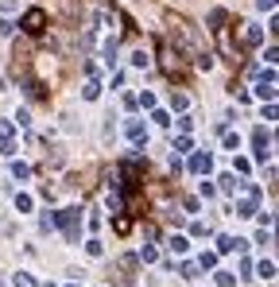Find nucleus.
<instances>
[{"label":"nucleus","instance_id":"nucleus-32","mask_svg":"<svg viewBox=\"0 0 279 287\" xmlns=\"http://www.w3.org/2000/svg\"><path fill=\"white\" fill-rule=\"evenodd\" d=\"M16 210H20V214H27V210H31V198H27V194H16Z\"/></svg>","mask_w":279,"mask_h":287},{"label":"nucleus","instance_id":"nucleus-10","mask_svg":"<svg viewBox=\"0 0 279 287\" xmlns=\"http://www.w3.org/2000/svg\"><path fill=\"white\" fill-rule=\"evenodd\" d=\"M209 163H213V159H209V152H194V155H190V163H186V167H190L194 175H206V171H209Z\"/></svg>","mask_w":279,"mask_h":287},{"label":"nucleus","instance_id":"nucleus-34","mask_svg":"<svg viewBox=\"0 0 279 287\" xmlns=\"http://www.w3.org/2000/svg\"><path fill=\"white\" fill-rule=\"evenodd\" d=\"M86 252H90V256H101V252H105V244H101V241H90V244H86Z\"/></svg>","mask_w":279,"mask_h":287},{"label":"nucleus","instance_id":"nucleus-11","mask_svg":"<svg viewBox=\"0 0 279 287\" xmlns=\"http://www.w3.org/2000/svg\"><path fill=\"white\" fill-rule=\"evenodd\" d=\"M248 241H240V237H217V252H244Z\"/></svg>","mask_w":279,"mask_h":287},{"label":"nucleus","instance_id":"nucleus-16","mask_svg":"<svg viewBox=\"0 0 279 287\" xmlns=\"http://www.w3.org/2000/svg\"><path fill=\"white\" fill-rule=\"evenodd\" d=\"M82 97H86V101H97V97H101V86H97V78H90V82H86Z\"/></svg>","mask_w":279,"mask_h":287},{"label":"nucleus","instance_id":"nucleus-14","mask_svg":"<svg viewBox=\"0 0 279 287\" xmlns=\"http://www.w3.org/2000/svg\"><path fill=\"white\" fill-rule=\"evenodd\" d=\"M128 140H132V144H143V140H147V132H143L140 120H128Z\"/></svg>","mask_w":279,"mask_h":287},{"label":"nucleus","instance_id":"nucleus-43","mask_svg":"<svg viewBox=\"0 0 279 287\" xmlns=\"http://www.w3.org/2000/svg\"><path fill=\"white\" fill-rule=\"evenodd\" d=\"M0 287H4V284H0Z\"/></svg>","mask_w":279,"mask_h":287},{"label":"nucleus","instance_id":"nucleus-19","mask_svg":"<svg viewBox=\"0 0 279 287\" xmlns=\"http://www.w3.org/2000/svg\"><path fill=\"white\" fill-rule=\"evenodd\" d=\"M186 105H190V97H186V93H175V89H171V109L186 113Z\"/></svg>","mask_w":279,"mask_h":287},{"label":"nucleus","instance_id":"nucleus-4","mask_svg":"<svg viewBox=\"0 0 279 287\" xmlns=\"http://www.w3.org/2000/svg\"><path fill=\"white\" fill-rule=\"evenodd\" d=\"M260 198H264V190H260L256 182H244V198L236 202V218H252L256 206H260Z\"/></svg>","mask_w":279,"mask_h":287},{"label":"nucleus","instance_id":"nucleus-27","mask_svg":"<svg viewBox=\"0 0 279 287\" xmlns=\"http://www.w3.org/2000/svg\"><path fill=\"white\" fill-rule=\"evenodd\" d=\"M217 182H221V190H236V186H244V182H236L232 175H221Z\"/></svg>","mask_w":279,"mask_h":287},{"label":"nucleus","instance_id":"nucleus-25","mask_svg":"<svg viewBox=\"0 0 279 287\" xmlns=\"http://www.w3.org/2000/svg\"><path fill=\"white\" fill-rule=\"evenodd\" d=\"M39 225H43L46 233H50V229H54V225H58V214H50V210H46L43 218H39Z\"/></svg>","mask_w":279,"mask_h":287},{"label":"nucleus","instance_id":"nucleus-37","mask_svg":"<svg viewBox=\"0 0 279 287\" xmlns=\"http://www.w3.org/2000/svg\"><path fill=\"white\" fill-rule=\"evenodd\" d=\"M190 128H194V120H190V116H179V132L186 136V132H190Z\"/></svg>","mask_w":279,"mask_h":287},{"label":"nucleus","instance_id":"nucleus-17","mask_svg":"<svg viewBox=\"0 0 279 287\" xmlns=\"http://www.w3.org/2000/svg\"><path fill=\"white\" fill-rule=\"evenodd\" d=\"M167 248H171V252H186V248H190V241H186L183 233H175V237L167 241Z\"/></svg>","mask_w":279,"mask_h":287},{"label":"nucleus","instance_id":"nucleus-8","mask_svg":"<svg viewBox=\"0 0 279 287\" xmlns=\"http://www.w3.org/2000/svg\"><path fill=\"white\" fill-rule=\"evenodd\" d=\"M264 43V31L256 23H240V47H260Z\"/></svg>","mask_w":279,"mask_h":287},{"label":"nucleus","instance_id":"nucleus-42","mask_svg":"<svg viewBox=\"0 0 279 287\" xmlns=\"http://www.w3.org/2000/svg\"><path fill=\"white\" fill-rule=\"evenodd\" d=\"M70 287H82V284H70Z\"/></svg>","mask_w":279,"mask_h":287},{"label":"nucleus","instance_id":"nucleus-30","mask_svg":"<svg viewBox=\"0 0 279 287\" xmlns=\"http://www.w3.org/2000/svg\"><path fill=\"white\" fill-rule=\"evenodd\" d=\"M194 144H190V136H175V152H190Z\"/></svg>","mask_w":279,"mask_h":287},{"label":"nucleus","instance_id":"nucleus-36","mask_svg":"<svg viewBox=\"0 0 279 287\" xmlns=\"http://www.w3.org/2000/svg\"><path fill=\"white\" fill-rule=\"evenodd\" d=\"M151 120H155V124H171V116H167L163 109H155V113H151Z\"/></svg>","mask_w":279,"mask_h":287},{"label":"nucleus","instance_id":"nucleus-12","mask_svg":"<svg viewBox=\"0 0 279 287\" xmlns=\"http://www.w3.org/2000/svg\"><path fill=\"white\" fill-rule=\"evenodd\" d=\"M225 23H229V12H225V8H213V12H209V31H213V35H217Z\"/></svg>","mask_w":279,"mask_h":287},{"label":"nucleus","instance_id":"nucleus-7","mask_svg":"<svg viewBox=\"0 0 279 287\" xmlns=\"http://www.w3.org/2000/svg\"><path fill=\"white\" fill-rule=\"evenodd\" d=\"M217 51H221V58H229L232 66H236V62H240V47L232 43L229 27H221V31H217Z\"/></svg>","mask_w":279,"mask_h":287},{"label":"nucleus","instance_id":"nucleus-5","mask_svg":"<svg viewBox=\"0 0 279 287\" xmlns=\"http://www.w3.org/2000/svg\"><path fill=\"white\" fill-rule=\"evenodd\" d=\"M20 27L31 35V39H39V35L46 31V12H43V8H27L23 20H20Z\"/></svg>","mask_w":279,"mask_h":287},{"label":"nucleus","instance_id":"nucleus-21","mask_svg":"<svg viewBox=\"0 0 279 287\" xmlns=\"http://www.w3.org/2000/svg\"><path fill=\"white\" fill-rule=\"evenodd\" d=\"M12 175H16V178H31V167L20 163V159H12Z\"/></svg>","mask_w":279,"mask_h":287},{"label":"nucleus","instance_id":"nucleus-31","mask_svg":"<svg viewBox=\"0 0 279 287\" xmlns=\"http://www.w3.org/2000/svg\"><path fill=\"white\" fill-rule=\"evenodd\" d=\"M198 264H202V268H213V264H217V252H202V256H198Z\"/></svg>","mask_w":279,"mask_h":287},{"label":"nucleus","instance_id":"nucleus-23","mask_svg":"<svg viewBox=\"0 0 279 287\" xmlns=\"http://www.w3.org/2000/svg\"><path fill=\"white\" fill-rule=\"evenodd\" d=\"M113 229H116V233H128V229H132V218H124V214L113 218Z\"/></svg>","mask_w":279,"mask_h":287},{"label":"nucleus","instance_id":"nucleus-3","mask_svg":"<svg viewBox=\"0 0 279 287\" xmlns=\"http://www.w3.org/2000/svg\"><path fill=\"white\" fill-rule=\"evenodd\" d=\"M58 225H62V233H66V241H70V244L82 241V210H78V206L62 210V214H58Z\"/></svg>","mask_w":279,"mask_h":287},{"label":"nucleus","instance_id":"nucleus-26","mask_svg":"<svg viewBox=\"0 0 279 287\" xmlns=\"http://www.w3.org/2000/svg\"><path fill=\"white\" fill-rule=\"evenodd\" d=\"M264 62H268V66H279V47H268V51H264Z\"/></svg>","mask_w":279,"mask_h":287},{"label":"nucleus","instance_id":"nucleus-18","mask_svg":"<svg viewBox=\"0 0 279 287\" xmlns=\"http://www.w3.org/2000/svg\"><path fill=\"white\" fill-rule=\"evenodd\" d=\"M256 276H260V280H272V276H276V264H272V260H260V264H256Z\"/></svg>","mask_w":279,"mask_h":287},{"label":"nucleus","instance_id":"nucleus-2","mask_svg":"<svg viewBox=\"0 0 279 287\" xmlns=\"http://www.w3.org/2000/svg\"><path fill=\"white\" fill-rule=\"evenodd\" d=\"M159 70L167 74V78H183V74H186V58H183V51L171 43V39H163V43H159Z\"/></svg>","mask_w":279,"mask_h":287},{"label":"nucleus","instance_id":"nucleus-20","mask_svg":"<svg viewBox=\"0 0 279 287\" xmlns=\"http://www.w3.org/2000/svg\"><path fill=\"white\" fill-rule=\"evenodd\" d=\"M12 287H39V284H35L27 272H16V276H12Z\"/></svg>","mask_w":279,"mask_h":287},{"label":"nucleus","instance_id":"nucleus-33","mask_svg":"<svg viewBox=\"0 0 279 287\" xmlns=\"http://www.w3.org/2000/svg\"><path fill=\"white\" fill-rule=\"evenodd\" d=\"M190 233H194V237H206L209 225H206V221H194V225H190Z\"/></svg>","mask_w":279,"mask_h":287},{"label":"nucleus","instance_id":"nucleus-24","mask_svg":"<svg viewBox=\"0 0 279 287\" xmlns=\"http://www.w3.org/2000/svg\"><path fill=\"white\" fill-rule=\"evenodd\" d=\"M140 260H143V264H155V260H159V252H155L151 244H143V252H140Z\"/></svg>","mask_w":279,"mask_h":287},{"label":"nucleus","instance_id":"nucleus-29","mask_svg":"<svg viewBox=\"0 0 279 287\" xmlns=\"http://www.w3.org/2000/svg\"><path fill=\"white\" fill-rule=\"evenodd\" d=\"M264 120H279V105H276V101L264 105Z\"/></svg>","mask_w":279,"mask_h":287},{"label":"nucleus","instance_id":"nucleus-39","mask_svg":"<svg viewBox=\"0 0 279 287\" xmlns=\"http://www.w3.org/2000/svg\"><path fill=\"white\" fill-rule=\"evenodd\" d=\"M12 31H16V23H12V20H0V35H12Z\"/></svg>","mask_w":279,"mask_h":287},{"label":"nucleus","instance_id":"nucleus-1","mask_svg":"<svg viewBox=\"0 0 279 287\" xmlns=\"http://www.w3.org/2000/svg\"><path fill=\"white\" fill-rule=\"evenodd\" d=\"M167 27H171V43L179 47L183 55H190L194 62L209 55V51H206V43H202V35H198V27H194L190 20H183V16H175V12H167Z\"/></svg>","mask_w":279,"mask_h":287},{"label":"nucleus","instance_id":"nucleus-28","mask_svg":"<svg viewBox=\"0 0 279 287\" xmlns=\"http://www.w3.org/2000/svg\"><path fill=\"white\" fill-rule=\"evenodd\" d=\"M232 284H236L232 272H217V287H232Z\"/></svg>","mask_w":279,"mask_h":287},{"label":"nucleus","instance_id":"nucleus-41","mask_svg":"<svg viewBox=\"0 0 279 287\" xmlns=\"http://www.w3.org/2000/svg\"><path fill=\"white\" fill-rule=\"evenodd\" d=\"M256 8H264V12H268V8H276V0H256Z\"/></svg>","mask_w":279,"mask_h":287},{"label":"nucleus","instance_id":"nucleus-9","mask_svg":"<svg viewBox=\"0 0 279 287\" xmlns=\"http://www.w3.org/2000/svg\"><path fill=\"white\" fill-rule=\"evenodd\" d=\"M12 120H0V152L4 155H16V140H12Z\"/></svg>","mask_w":279,"mask_h":287},{"label":"nucleus","instance_id":"nucleus-22","mask_svg":"<svg viewBox=\"0 0 279 287\" xmlns=\"http://www.w3.org/2000/svg\"><path fill=\"white\" fill-rule=\"evenodd\" d=\"M132 66H136V70H147V66H151V58H147L143 51H136V55H132Z\"/></svg>","mask_w":279,"mask_h":287},{"label":"nucleus","instance_id":"nucleus-40","mask_svg":"<svg viewBox=\"0 0 279 287\" xmlns=\"http://www.w3.org/2000/svg\"><path fill=\"white\" fill-rule=\"evenodd\" d=\"M268 31H272V35H279V16H272V20H268Z\"/></svg>","mask_w":279,"mask_h":287},{"label":"nucleus","instance_id":"nucleus-13","mask_svg":"<svg viewBox=\"0 0 279 287\" xmlns=\"http://www.w3.org/2000/svg\"><path fill=\"white\" fill-rule=\"evenodd\" d=\"M256 97H264V101L276 97V86H272V74H268V70H264V78H260V86H256Z\"/></svg>","mask_w":279,"mask_h":287},{"label":"nucleus","instance_id":"nucleus-15","mask_svg":"<svg viewBox=\"0 0 279 287\" xmlns=\"http://www.w3.org/2000/svg\"><path fill=\"white\" fill-rule=\"evenodd\" d=\"M198 272H202V264H198V260H186V264L179 268V276H183V280H198Z\"/></svg>","mask_w":279,"mask_h":287},{"label":"nucleus","instance_id":"nucleus-35","mask_svg":"<svg viewBox=\"0 0 279 287\" xmlns=\"http://www.w3.org/2000/svg\"><path fill=\"white\" fill-rule=\"evenodd\" d=\"M124 109H140V97H136V93H124Z\"/></svg>","mask_w":279,"mask_h":287},{"label":"nucleus","instance_id":"nucleus-6","mask_svg":"<svg viewBox=\"0 0 279 287\" xmlns=\"http://www.w3.org/2000/svg\"><path fill=\"white\" fill-rule=\"evenodd\" d=\"M136 268H140V256H116V264H113V280L128 287L132 280H136V276H132Z\"/></svg>","mask_w":279,"mask_h":287},{"label":"nucleus","instance_id":"nucleus-38","mask_svg":"<svg viewBox=\"0 0 279 287\" xmlns=\"http://www.w3.org/2000/svg\"><path fill=\"white\" fill-rule=\"evenodd\" d=\"M225 148H240V136H236V132H225Z\"/></svg>","mask_w":279,"mask_h":287}]
</instances>
